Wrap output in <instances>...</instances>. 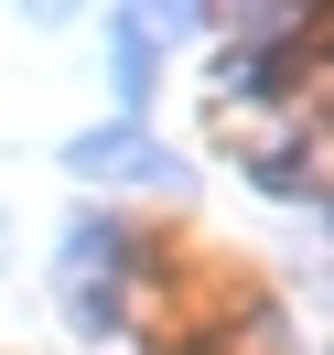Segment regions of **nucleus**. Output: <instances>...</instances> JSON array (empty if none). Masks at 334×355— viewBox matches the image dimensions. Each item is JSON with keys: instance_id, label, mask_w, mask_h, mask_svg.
I'll return each mask as SVG.
<instances>
[{"instance_id": "nucleus-2", "label": "nucleus", "mask_w": 334, "mask_h": 355, "mask_svg": "<svg viewBox=\"0 0 334 355\" xmlns=\"http://www.w3.org/2000/svg\"><path fill=\"white\" fill-rule=\"evenodd\" d=\"M54 280L65 291H97V280H130V226L119 216H65V259H54Z\"/></svg>"}, {"instance_id": "nucleus-4", "label": "nucleus", "mask_w": 334, "mask_h": 355, "mask_svg": "<svg viewBox=\"0 0 334 355\" xmlns=\"http://www.w3.org/2000/svg\"><path fill=\"white\" fill-rule=\"evenodd\" d=\"M291 54H302V44H237V54H226V97H291V87H302V65H291Z\"/></svg>"}, {"instance_id": "nucleus-5", "label": "nucleus", "mask_w": 334, "mask_h": 355, "mask_svg": "<svg viewBox=\"0 0 334 355\" xmlns=\"http://www.w3.org/2000/svg\"><path fill=\"white\" fill-rule=\"evenodd\" d=\"M237 173L259 183V194H312V173H302V151H291V140H259V151H248Z\"/></svg>"}, {"instance_id": "nucleus-3", "label": "nucleus", "mask_w": 334, "mask_h": 355, "mask_svg": "<svg viewBox=\"0 0 334 355\" xmlns=\"http://www.w3.org/2000/svg\"><path fill=\"white\" fill-rule=\"evenodd\" d=\"M108 54H119V119L140 130V108H151V87H162V33H151V11H108Z\"/></svg>"}, {"instance_id": "nucleus-1", "label": "nucleus", "mask_w": 334, "mask_h": 355, "mask_svg": "<svg viewBox=\"0 0 334 355\" xmlns=\"http://www.w3.org/2000/svg\"><path fill=\"white\" fill-rule=\"evenodd\" d=\"M65 173H76V183H183V162L162 151L151 130L108 119V130H76V140H65Z\"/></svg>"}]
</instances>
